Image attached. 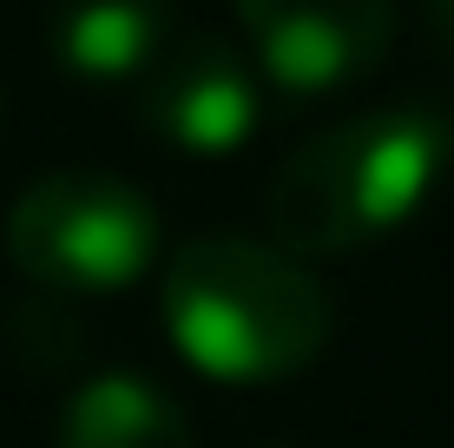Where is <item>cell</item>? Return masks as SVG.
<instances>
[{"label":"cell","mask_w":454,"mask_h":448,"mask_svg":"<svg viewBox=\"0 0 454 448\" xmlns=\"http://www.w3.org/2000/svg\"><path fill=\"white\" fill-rule=\"evenodd\" d=\"M454 178V106L388 99L309 132L263 185L270 244L290 257H349L428 211Z\"/></svg>","instance_id":"obj_1"},{"label":"cell","mask_w":454,"mask_h":448,"mask_svg":"<svg viewBox=\"0 0 454 448\" xmlns=\"http://www.w3.org/2000/svg\"><path fill=\"white\" fill-rule=\"evenodd\" d=\"M159 317L171 350L224 389L303 376L336 336V297L317 264L244 231L192 238L171 257L159 284Z\"/></svg>","instance_id":"obj_2"},{"label":"cell","mask_w":454,"mask_h":448,"mask_svg":"<svg viewBox=\"0 0 454 448\" xmlns=\"http://www.w3.org/2000/svg\"><path fill=\"white\" fill-rule=\"evenodd\" d=\"M13 271L46 297H113L159 257V205L119 172H46L0 224Z\"/></svg>","instance_id":"obj_3"},{"label":"cell","mask_w":454,"mask_h":448,"mask_svg":"<svg viewBox=\"0 0 454 448\" xmlns=\"http://www.w3.org/2000/svg\"><path fill=\"white\" fill-rule=\"evenodd\" d=\"M231 13L250 34L263 92L290 106L375 80L395 46V0H231Z\"/></svg>","instance_id":"obj_4"},{"label":"cell","mask_w":454,"mask_h":448,"mask_svg":"<svg viewBox=\"0 0 454 448\" xmlns=\"http://www.w3.org/2000/svg\"><path fill=\"white\" fill-rule=\"evenodd\" d=\"M132 113L184 159H238L263 126V80L231 34L198 27L171 40L159 67L132 86Z\"/></svg>","instance_id":"obj_5"},{"label":"cell","mask_w":454,"mask_h":448,"mask_svg":"<svg viewBox=\"0 0 454 448\" xmlns=\"http://www.w3.org/2000/svg\"><path fill=\"white\" fill-rule=\"evenodd\" d=\"M178 40V0H53L46 53L86 86H138Z\"/></svg>","instance_id":"obj_6"},{"label":"cell","mask_w":454,"mask_h":448,"mask_svg":"<svg viewBox=\"0 0 454 448\" xmlns=\"http://www.w3.org/2000/svg\"><path fill=\"white\" fill-rule=\"evenodd\" d=\"M53 448H198L192 415L138 369H99L59 403Z\"/></svg>","instance_id":"obj_7"},{"label":"cell","mask_w":454,"mask_h":448,"mask_svg":"<svg viewBox=\"0 0 454 448\" xmlns=\"http://www.w3.org/2000/svg\"><path fill=\"white\" fill-rule=\"evenodd\" d=\"M421 20H428L434 46H448V53H454V0H421Z\"/></svg>","instance_id":"obj_8"},{"label":"cell","mask_w":454,"mask_h":448,"mask_svg":"<svg viewBox=\"0 0 454 448\" xmlns=\"http://www.w3.org/2000/svg\"><path fill=\"white\" fill-rule=\"evenodd\" d=\"M263 448H317V442H263Z\"/></svg>","instance_id":"obj_9"}]
</instances>
